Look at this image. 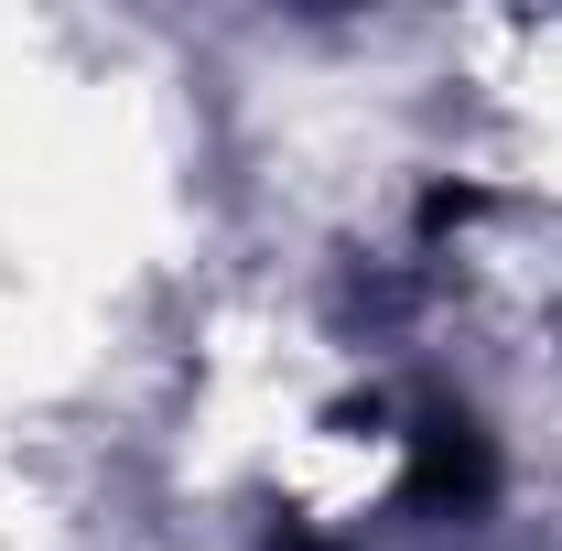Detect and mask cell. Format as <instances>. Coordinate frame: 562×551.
<instances>
[{
  "instance_id": "obj_1",
  "label": "cell",
  "mask_w": 562,
  "mask_h": 551,
  "mask_svg": "<svg viewBox=\"0 0 562 551\" xmlns=\"http://www.w3.org/2000/svg\"><path fill=\"white\" fill-rule=\"evenodd\" d=\"M487 486H497V454H487V432L465 412H422V432H412V497L422 508H487Z\"/></svg>"
}]
</instances>
